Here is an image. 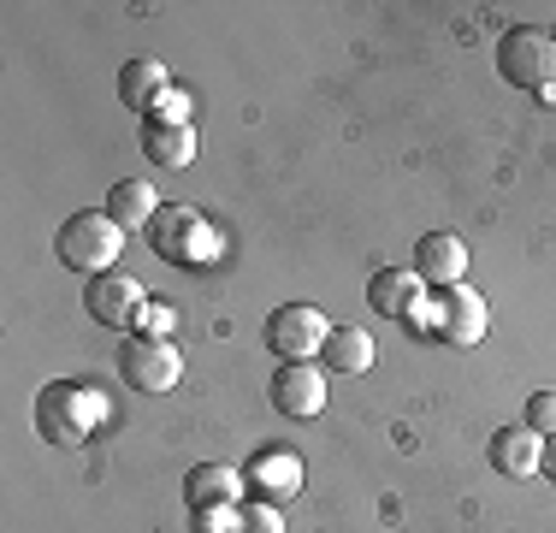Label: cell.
<instances>
[{
	"instance_id": "1",
	"label": "cell",
	"mask_w": 556,
	"mask_h": 533,
	"mask_svg": "<svg viewBox=\"0 0 556 533\" xmlns=\"http://www.w3.org/2000/svg\"><path fill=\"white\" fill-rule=\"evenodd\" d=\"M30 421H36V433H42L48 445L84 450L89 438H96V426L108 421V397H101V385H89V380H48L42 392H36Z\"/></svg>"
},
{
	"instance_id": "2",
	"label": "cell",
	"mask_w": 556,
	"mask_h": 533,
	"mask_svg": "<svg viewBox=\"0 0 556 533\" xmlns=\"http://www.w3.org/2000/svg\"><path fill=\"white\" fill-rule=\"evenodd\" d=\"M54 249H60V261L72 266V273L101 278V273H113L118 249H125V225H118L108 208H84V213H72V220L60 225Z\"/></svg>"
},
{
	"instance_id": "3",
	"label": "cell",
	"mask_w": 556,
	"mask_h": 533,
	"mask_svg": "<svg viewBox=\"0 0 556 533\" xmlns=\"http://www.w3.org/2000/svg\"><path fill=\"white\" fill-rule=\"evenodd\" d=\"M497 72L509 89H533V96H551L556 89V30H539V24H515L497 42Z\"/></svg>"
},
{
	"instance_id": "4",
	"label": "cell",
	"mask_w": 556,
	"mask_h": 533,
	"mask_svg": "<svg viewBox=\"0 0 556 533\" xmlns=\"http://www.w3.org/2000/svg\"><path fill=\"white\" fill-rule=\"evenodd\" d=\"M149 244H154V256H161V261H184V266H207L219 256V232L195 208H184V202H166L161 213H154Z\"/></svg>"
},
{
	"instance_id": "5",
	"label": "cell",
	"mask_w": 556,
	"mask_h": 533,
	"mask_svg": "<svg viewBox=\"0 0 556 533\" xmlns=\"http://www.w3.org/2000/svg\"><path fill=\"white\" fill-rule=\"evenodd\" d=\"M326 338H332V320L314 309V302H285V309L267 314V344H273V356H285V362L320 356Z\"/></svg>"
},
{
	"instance_id": "6",
	"label": "cell",
	"mask_w": 556,
	"mask_h": 533,
	"mask_svg": "<svg viewBox=\"0 0 556 533\" xmlns=\"http://www.w3.org/2000/svg\"><path fill=\"white\" fill-rule=\"evenodd\" d=\"M118 373L130 380V392H172L178 385V373H184V356H178V344L172 338H154V332H137V338L118 350Z\"/></svg>"
},
{
	"instance_id": "7",
	"label": "cell",
	"mask_w": 556,
	"mask_h": 533,
	"mask_svg": "<svg viewBox=\"0 0 556 533\" xmlns=\"http://www.w3.org/2000/svg\"><path fill=\"white\" fill-rule=\"evenodd\" d=\"M84 309H89V320H101V326L130 332L137 320H149V290H142L130 273H101V278H89Z\"/></svg>"
},
{
	"instance_id": "8",
	"label": "cell",
	"mask_w": 556,
	"mask_h": 533,
	"mask_svg": "<svg viewBox=\"0 0 556 533\" xmlns=\"http://www.w3.org/2000/svg\"><path fill=\"white\" fill-rule=\"evenodd\" d=\"M427 320H432V332H439L444 344H462V350H468V344L485 338V320H492V314H485V297H480V290L462 278V285H450L444 297L432 302Z\"/></svg>"
},
{
	"instance_id": "9",
	"label": "cell",
	"mask_w": 556,
	"mask_h": 533,
	"mask_svg": "<svg viewBox=\"0 0 556 533\" xmlns=\"http://www.w3.org/2000/svg\"><path fill=\"white\" fill-rule=\"evenodd\" d=\"M273 409H278V416H290V421L320 416V409H326L320 368H314V362H285V368H278L273 373Z\"/></svg>"
},
{
	"instance_id": "10",
	"label": "cell",
	"mask_w": 556,
	"mask_h": 533,
	"mask_svg": "<svg viewBox=\"0 0 556 533\" xmlns=\"http://www.w3.org/2000/svg\"><path fill=\"white\" fill-rule=\"evenodd\" d=\"M420 297H427V278L415 266H379L367 278V302L386 320H420Z\"/></svg>"
},
{
	"instance_id": "11",
	"label": "cell",
	"mask_w": 556,
	"mask_h": 533,
	"mask_svg": "<svg viewBox=\"0 0 556 533\" xmlns=\"http://www.w3.org/2000/svg\"><path fill=\"white\" fill-rule=\"evenodd\" d=\"M415 273L439 290L462 285V273H468V244H462L456 232H427L415 244Z\"/></svg>"
},
{
	"instance_id": "12",
	"label": "cell",
	"mask_w": 556,
	"mask_h": 533,
	"mask_svg": "<svg viewBox=\"0 0 556 533\" xmlns=\"http://www.w3.org/2000/svg\"><path fill=\"white\" fill-rule=\"evenodd\" d=\"M243 480L267 504L296 498V492H302V457H296V450H255V457H249V469H243Z\"/></svg>"
},
{
	"instance_id": "13",
	"label": "cell",
	"mask_w": 556,
	"mask_h": 533,
	"mask_svg": "<svg viewBox=\"0 0 556 533\" xmlns=\"http://www.w3.org/2000/svg\"><path fill=\"white\" fill-rule=\"evenodd\" d=\"M492 469L509 474V480H527L539 474V462H545V438L533 433V426H503V433H492Z\"/></svg>"
},
{
	"instance_id": "14",
	"label": "cell",
	"mask_w": 556,
	"mask_h": 533,
	"mask_svg": "<svg viewBox=\"0 0 556 533\" xmlns=\"http://www.w3.org/2000/svg\"><path fill=\"white\" fill-rule=\"evenodd\" d=\"M237 486H243V474L225 469V462H195V469L184 474V498H190V510H231Z\"/></svg>"
},
{
	"instance_id": "15",
	"label": "cell",
	"mask_w": 556,
	"mask_h": 533,
	"mask_svg": "<svg viewBox=\"0 0 556 533\" xmlns=\"http://www.w3.org/2000/svg\"><path fill=\"white\" fill-rule=\"evenodd\" d=\"M166 202L154 196V184L149 178H118L113 190H108V213L125 232H142V225H154V213H161Z\"/></svg>"
},
{
	"instance_id": "16",
	"label": "cell",
	"mask_w": 556,
	"mask_h": 533,
	"mask_svg": "<svg viewBox=\"0 0 556 533\" xmlns=\"http://www.w3.org/2000/svg\"><path fill=\"white\" fill-rule=\"evenodd\" d=\"M166 89H172V77H166L161 60H130L125 72H118V96H125V107H137L142 119L154 113V101H161Z\"/></svg>"
},
{
	"instance_id": "17",
	"label": "cell",
	"mask_w": 556,
	"mask_h": 533,
	"mask_svg": "<svg viewBox=\"0 0 556 533\" xmlns=\"http://www.w3.org/2000/svg\"><path fill=\"white\" fill-rule=\"evenodd\" d=\"M142 154H149L154 166H190V160H195V131L190 125L142 119Z\"/></svg>"
},
{
	"instance_id": "18",
	"label": "cell",
	"mask_w": 556,
	"mask_h": 533,
	"mask_svg": "<svg viewBox=\"0 0 556 533\" xmlns=\"http://www.w3.org/2000/svg\"><path fill=\"white\" fill-rule=\"evenodd\" d=\"M326 368L338 373H367L374 368V338H367L362 326H332V338H326Z\"/></svg>"
},
{
	"instance_id": "19",
	"label": "cell",
	"mask_w": 556,
	"mask_h": 533,
	"mask_svg": "<svg viewBox=\"0 0 556 533\" xmlns=\"http://www.w3.org/2000/svg\"><path fill=\"white\" fill-rule=\"evenodd\" d=\"M231 533H285V522H278V510L267 498H255V504H237L231 510Z\"/></svg>"
},
{
	"instance_id": "20",
	"label": "cell",
	"mask_w": 556,
	"mask_h": 533,
	"mask_svg": "<svg viewBox=\"0 0 556 533\" xmlns=\"http://www.w3.org/2000/svg\"><path fill=\"white\" fill-rule=\"evenodd\" d=\"M527 426H533L539 438H556V385L527 397Z\"/></svg>"
},
{
	"instance_id": "21",
	"label": "cell",
	"mask_w": 556,
	"mask_h": 533,
	"mask_svg": "<svg viewBox=\"0 0 556 533\" xmlns=\"http://www.w3.org/2000/svg\"><path fill=\"white\" fill-rule=\"evenodd\" d=\"M149 119H161V125H190V96H184V89H166Z\"/></svg>"
},
{
	"instance_id": "22",
	"label": "cell",
	"mask_w": 556,
	"mask_h": 533,
	"mask_svg": "<svg viewBox=\"0 0 556 533\" xmlns=\"http://www.w3.org/2000/svg\"><path fill=\"white\" fill-rule=\"evenodd\" d=\"M539 469H545V474L556 480V438H545V462H539Z\"/></svg>"
},
{
	"instance_id": "23",
	"label": "cell",
	"mask_w": 556,
	"mask_h": 533,
	"mask_svg": "<svg viewBox=\"0 0 556 533\" xmlns=\"http://www.w3.org/2000/svg\"><path fill=\"white\" fill-rule=\"evenodd\" d=\"M545 101H551V107H556V89H551V96H545Z\"/></svg>"
}]
</instances>
